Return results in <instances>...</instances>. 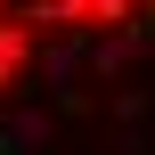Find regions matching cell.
<instances>
[{
	"label": "cell",
	"mask_w": 155,
	"mask_h": 155,
	"mask_svg": "<svg viewBox=\"0 0 155 155\" xmlns=\"http://www.w3.org/2000/svg\"><path fill=\"white\" fill-rule=\"evenodd\" d=\"M0 155H155V0H0Z\"/></svg>",
	"instance_id": "1"
}]
</instances>
